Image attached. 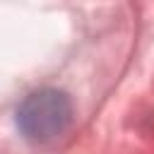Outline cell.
Wrapping results in <instances>:
<instances>
[{"label": "cell", "instance_id": "1", "mask_svg": "<svg viewBox=\"0 0 154 154\" xmlns=\"http://www.w3.org/2000/svg\"><path fill=\"white\" fill-rule=\"evenodd\" d=\"M72 123V101L63 89L43 87L31 91L17 108V125L31 142H51Z\"/></svg>", "mask_w": 154, "mask_h": 154}]
</instances>
